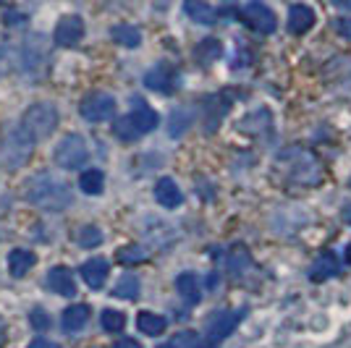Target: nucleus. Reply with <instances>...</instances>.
<instances>
[{"label": "nucleus", "instance_id": "nucleus-12", "mask_svg": "<svg viewBox=\"0 0 351 348\" xmlns=\"http://www.w3.org/2000/svg\"><path fill=\"white\" fill-rule=\"evenodd\" d=\"M47 288L56 290L58 296H73L76 293V280H73V273L69 267H53L47 277H45Z\"/></svg>", "mask_w": 351, "mask_h": 348}, {"label": "nucleus", "instance_id": "nucleus-19", "mask_svg": "<svg viewBox=\"0 0 351 348\" xmlns=\"http://www.w3.org/2000/svg\"><path fill=\"white\" fill-rule=\"evenodd\" d=\"M176 290H178V293H181V299H184V301H189V304H197V301L202 299L199 280H197V275H191V273H181V275L176 277Z\"/></svg>", "mask_w": 351, "mask_h": 348}, {"label": "nucleus", "instance_id": "nucleus-37", "mask_svg": "<svg viewBox=\"0 0 351 348\" xmlns=\"http://www.w3.org/2000/svg\"><path fill=\"white\" fill-rule=\"evenodd\" d=\"M3 340H5V325H3V319H0V346H3Z\"/></svg>", "mask_w": 351, "mask_h": 348}, {"label": "nucleus", "instance_id": "nucleus-33", "mask_svg": "<svg viewBox=\"0 0 351 348\" xmlns=\"http://www.w3.org/2000/svg\"><path fill=\"white\" fill-rule=\"evenodd\" d=\"M336 32L343 37V40H351V18H338L336 21Z\"/></svg>", "mask_w": 351, "mask_h": 348}, {"label": "nucleus", "instance_id": "nucleus-35", "mask_svg": "<svg viewBox=\"0 0 351 348\" xmlns=\"http://www.w3.org/2000/svg\"><path fill=\"white\" fill-rule=\"evenodd\" d=\"M113 348H142V346H139V340H134V338H121Z\"/></svg>", "mask_w": 351, "mask_h": 348}, {"label": "nucleus", "instance_id": "nucleus-22", "mask_svg": "<svg viewBox=\"0 0 351 348\" xmlns=\"http://www.w3.org/2000/svg\"><path fill=\"white\" fill-rule=\"evenodd\" d=\"M110 37L118 45H123V47H136V45L142 42V32L136 29V27H132V24H116L110 29Z\"/></svg>", "mask_w": 351, "mask_h": 348}, {"label": "nucleus", "instance_id": "nucleus-32", "mask_svg": "<svg viewBox=\"0 0 351 348\" xmlns=\"http://www.w3.org/2000/svg\"><path fill=\"white\" fill-rule=\"evenodd\" d=\"M29 325L34 327V330H47V327H50V317L45 314L43 309H32Z\"/></svg>", "mask_w": 351, "mask_h": 348}, {"label": "nucleus", "instance_id": "nucleus-4", "mask_svg": "<svg viewBox=\"0 0 351 348\" xmlns=\"http://www.w3.org/2000/svg\"><path fill=\"white\" fill-rule=\"evenodd\" d=\"M278 165L291 168V171H289V178L299 181V184H317V181H320V165H317L315 155H309V152H304V149L280 152Z\"/></svg>", "mask_w": 351, "mask_h": 348}, {"label": "nucleus", "instance_id": "nucleus-27", "mask_svg": "<svg viewBox=\"0 0 351 348\" xmlns=\"http://www.w3.org/2000/svg\"><path fill=\"white\" fill-rule=\"evenodd\" d=\"M145 260H147V254L139 244H129V247H123L116 251L118 264H136V262H145Z\"/></svg>", "mask_w": 351, "mask_h": 348}, {"label": "nucleus", "instance_id": "nucleus-13", "mask_svg": "<svg viewBox=\"0 0 351 348\" xmlns=\"http://www.w3.org/2000/svg\"><path fill=\"white\" fill-rule=\"evenodd\" d=\"M315 27V11L304 5V3H296L289 11V29L293 34H307L309 29Z\"/></svg>", "mask_w": 351, "mask_h": 348}, {"label": "nucleus", "instance_id": "nucleus-28", "mask_svg": "<svg viewBox=\"0 0 351 348\" xmlns=\"http://www.w3.org/2000/svg\"><path fill=\"white\" fill-rule=\"evenodd\" d=\"M113 131H116V136L121 139V142H134L136 136H142V134L136 131V126L132 123V118L129 116L118 118L116 123H113Z\"/></svg>", "mask_w": 351, "mask_h": 348}, {"label": "nucleus", "instance_id": "nucleus-6", "mask_svg": "<svg viewBox=\"0 0 351 348\" xmlns=\"http://www.w3.org/2000/svg\"><path fill=\"white\" fill-rule=\"evenodd\" d=\"M79 113L89 123H103L116 113V100L108 92H89L87 97L79 105Z\"/></svg>", "mask_w": 351, "mask_h": 348}, {"label": "nucleus", "instance_id": "nucleus-41", "mask_svg": "<svg viewBox=\"0 0 351 348\" xmlns=\"http://www.w3.org/2000/svg\"><path fill=\"white\" fill-rule=\"evenodd\" d=\"M0 53H3V47H0Z\"/></svg>", "mask_w": 351, "mask_h": 348}, {"label": "nucleus", "instance_id": "nucleus-14", "mask_svg": "<svg viewBox=\"0 0 351 348\" xmlns=\"http://www.w3.org/2000/svg\"><path fill=\"white\" fill-rule=\"evenodd\" d=\"M155 199L165 207V210H176L181 204V189L176 186L173 178H160L155 184Z\"/></svg>", "mask_w": 351, "mask_h": 348}, {"label": "nucleus", "instance_id": "nucleus-23", "mask_svg": "<svg viewBox=\"0 0 351 348\" xmlns=\"http://www.w3.org/2000/svg\"><path fill=\"white\" fill-rule=\"evenodd\" d=\"M136 327H139L145 335H162V333H165V327H168V322H165L160 314L142 312V314L136 317Z\"/></svg>", "mask_w": 351, "mask_h": 348}, {"label": "nucleus", "instance_id": "nucleus-17", "mask_svg": "<svg viewBox=\"0 0 351 348\" xmlns=\"http://www.w3.org/2000/svg\"><path fill=\"white\" fill-rule=\"evenodd\" d=\"M89 306L87 304H73L63 312V330L66 333H79L84 325L89 322Z\"/></svg>", "mask_w": 351, "mask_h": 348}, {"label": "nucleus", "instance_id": "nucleus-18", "mask_svg": "<svg viewBox=\"0 0 351 348\" xmlns=\"http://www.w3.org/2000/svg\"><path fill=\"white\" fill-rule=\"evenodd\" d=\"M34 251H27V249H14L11 254H8V270H11V275L14 277H24L29 273L32 267H34Z\"/></svg>", "mask_w": 351, "mask_h": 348}, {"label": "nucleus", "instance_id": "nucleus-36", "mask_svg": "<svg viewBox=\"0 0 351 348\" xmlns=\"http://www.w3.org/2000/svg\"><path fill=\"white\" fill-rule=\"evenodd\" d=\"M338 8H343V11H351V0H333Z\"/></svg>", "mask_w": 351, "mask_h": 348}, {"label": "nucleus", "instance_id": "nucleus-8", "mask_svg": "<svg viewBox=\"0 0 351 348\" xmlns=\"http://www.w3.org/2000/svg\"><path fill=\"white\" fill-rule=\"evenodd\" d=\"M244 319V309H234V312H218L215 317L210 319L205 335V346H218L220 340H226L228 335L234 333V327Z\"/></svg>", "mask_w": 351, "mask_h": 348}, {"label": "nucleus", "instance_id": "nucleus-10", "mask_svg": "<svg viewBox=\"0 0 351 348\" xmlns=\"http://www.w3.org/2000/svg\"><path fill=\"white\" fill-rule=\"evenodd\" d=\"M145 87L152 92H162V95H171L176 89V71L168 63H158L155 69H149L145 76Z\"/></svg>", "mask_w": 351, "mask_h": 348}, {"label": "nucleus", "instance_id": "nucleus-3", "mask_svg": "<svg viewBox=\"0 0 351 348\" xmlns=\"http://www.w3.org/2000/svg\"><path fill=\"white\" fill-rule=\"evenodd\" d=\"M58 108L56 105H50V102H37V105H32L24 110V121H21V126L29 131L32 136H34V142L37 139H47L53 131L58 129Z\"/></svg>", "mask_w": 351, "mask_h": 348}, {"label": "nucleus", "instance_id": "nucleus-29", "mask_svg": "<svg viewBox=\"0 0 351 348\" xmlns=\"http://www.w3.org/2000/svg\"><path fill=\"white\" fill-rule=\"evenodd\" d=\"M100 322H103L105 333H121V330L126 327V317H123L121 312H113V309H105Z\"/></svg>", "mask_w": 351, "mask_h": 348}, {"label": "nucleus", "instance_id": "nucleus-15", "mask_svg": "<svg viewBox=\"0 0 351 348\" xmlns=\"http://www.w3.org/2000/svg\"><path fill=\"white\" fill-rule=\"evenodd\" d=\"M338 275V260L333 251H325V254H320L317 260L312 262V267H309V277L312 280H328V277Z\"/></svg>", "mask_w": 351, "mask_h": 348}, {"label": "nucleus", "instance_id": "nucleus-16", "mask_svg": "<svg viewBox=\"0 0 351 348\" xmlns=\"http://www.w3.org/2000/svg\"><path fill=\"white\" fill-rule=\"evenodd\" d=\"M184 11L189 14L191 21H197V24H215L218 21V14H215V8L205 3V0H186L184 3Z\"/></svg>", "mask_w": 351, "mask_h": 348}, {"label": "nucleus", "instance_id": "nucleus-40", "mask_svg": "<svg viewBox=\"0 0 351 348\" xmlns=\"http://www.w3.org/2000/svg\"><path fill=\"white\" fill-rule=\"evenodd\" d=\"M160 348H171V346H160Z\"/></svg>", "mask_w": 351, "mask_h": 348}, {"label": "nucleus", "instance_id": "nucleus-31", "mask_svg": "<svg viewBox=\"0 0 351 348\" xmlns=\"http://www.w3.org/2000/svg\"><path fill=\"white\" fill-rule=\"evenodd\" d=\"M228 267H231V273H241V270H247L249 267V251L244 247H236L231 251V257H228Z\"/></svg>", "mask_w": 351, "mask_h": 348}, {"label": "nucleus", "instance_id": "nucleus-11", "mask_svg": "<svg viewBox=\"0 0 351 348\" xmlns=\"http://www.w3.org/2000/svg\"><path fill=\"white\" fill-rule=\"evenodd\" d=\"M110 275V264L103 257H95V260H87L82 264V277L92 290H100L105 286V280Z\"/></svg>", "mask_w": 351, "mask_h": 348}, {"label": "nucleus", "instance_id": "nucleus-39", "mask_svg": "<svg viewBox=\"0 0 351 348\" xmlns=\"http://www.w3.org/2000/svg\"><path fill=\"white\" fill-rule=\"evenodd\" d=\"M346 262H349V264H351V244H349V247H346Z\"/></svg>", "mask_w": 351, "mask_h": 348}, {"label": "nucleus", "instance_id": "nucleus-2", "mask_svg": "<svg viewBox=\"0 0 351 348\" xmlns=\"http://www.w3.org/2000/svg\"><path fill=\"white\" fill-rule=\"evenodd\" d=\"M32 149H34V136L24 126H16L5 142L0 147V168L5 171H19L27 160L32 158Z\"/></svg>", "mask_w": 351, "mask_h": 348}, {"label": "nucleus", "instance_id": "nucleus-21", "mask_svg": "<svg viewBox=\"0 0 351 348\" xmlns=\"http://www.w3.org/2000/svg\"><path fill=\"white\" fill-rule=\"evenodd\" d=\"M220 55H223V47H220V42L213 40V37H207V40H202V42L194 47V58H197V63H202V66L215 63Z\"/></svg>", "mask_w": 351, "mask_h": 348}, {"label": "nucleus", "instance_id": "nucleus-5", "mask_svg": "<svg viewBox=\"0 0 351 348\" xmlns=\"http://www.w3.org/2000/svg\"><path fill=\"white\" fill-rule=\"evenodd\" d=\"M87 142L79 134H69V136H63L58 142L53 160L63 171H76V168H82L87 162Z\"/></svg>", "mask_w": 351, "mask_h": 348}, {"label": "nucleus", "instance_id": "nucleus-24", "mask_svg": "<svg viewBox=\"0 0 351 348\" xmlns=\"http://www.w3.org/2000/svg\"><path fill=\"white\" fill-rule=\"evenodd\" d=\"M76 244L84 249H95L103 244V231L97 225H82L76 233Z\"/></svg>", "mask_w": 351, "mask_h": 348}, {"label": "nucleus", "instance_id": "nucleus-25", "mask_svg": "<svg viewBox=\"0 0 351 348\" xmlns=\"http://www.w3.org/2000/svg\"><path fill=\"white\" fill-rule=\"evenodd\" d=\"M79 186L84 194H100L105 186V175L100 171H87V173H82L79 178Z\"/></svg>", "mask_w": 351, "mask_h": 348}, {"label": "nucleus", "instance_id": "nucleus-1", "mask_svg": "<svg viewBox=\"0 0 351 348\" xmlns=\"http://www.w3.org/2000/svg\"><path fill=\"white\" fill-rule=\"evenodd\" d=\"M24 194H27V199L34 207L50 210V212H60V210H66L73 202L71 189L63 181H58V178H53V175L47 173H37L34 178H29Z\"/></svg>", "mask_w": 351, "mask_h": 348}, {"label": "nucleus", "instance_id": "nucleus-38", "mask_svg": "<svg viewBox=\"0 0 351 348\" xmlns=\"http://www.w3.org/2000/svg\"><path fill=\"white\" fill-rule=\"evenodd\" d=\"M343 218H346L351 223V207H346V210H343Z\"/></svg>", "mask_w": 351, "mask_h": 348}, {"label": "nucleus", "instance_id": "nucleus-9", "mask_svg": "<svg viewBox=\"0 0 351 348\" xmlns=\"http://www.w3.org/2000/svg\"><path fill=\"white\" fill-rule=\"evenodd\" d=\"M84 37V21L79 16H66L60 18L58 27H56V42L60 47H73V45L82 42Z\"/></svg>", "mask_w": 351, "mask_h": 348}, {"label": "nucleus", "instance_id": "nucleus-20", "mask_svg": "<svg viewBox=\"0 0 351 348\" xmlns=\"http://www.w3.org/2000/svg\"><path fill=\"white\" fill-rule=\"evenodd\" d=\"M129 118H132V123L136 126L139 134H149V131L158 126V121H160L158 113H155V110H149V108L142 105V102H136V108H134V113Z\"/></svg>", "mask_w": 351, "mask_h": 348}, {"label": "nucleus", "instance_id": "nucleus-26", "mask_svg": "<svg viewBox=\"0 0 351 348\" xmlns=\"http://www.w3.org/2000/svg\"><path fill=\"white\" fill-rule=\"evenodd\" d=\"M116 293L118 299H136L139 296V277L136 275H123L121 280H118V286H116Z\"/></svg>", "mask_w": 351, "mask_h": 348}, {"label": "nucleus", "instance_id": "nucleus-34", "mask_svg": "<svg viewBox=\"0 0 351 348\" xmlns=\"http://www.w3.org/2000/svg\"><path fill=\"white\" fill-rule=\"evenodd\" d=\"M29 348H60L58 343H53V340H45V338H37V340H32Z\"/></svg>", "mask_w": 351, "mask_h": 348}, {"label": "nucleus", "instance_id": "nucleus-7", "mask_svg": "<svg viewBox=\"0 0 351 348\" xmlns=\"http://www.w3.org/2000/svg\"><path fill=\"white\" fill-rule=\"evenodd\" d=\"M241 18H244V24H247L249 29H254L257 34H273L276 27H278L276 14H273L265 3H260V0L247 3V5L241 8Z\"/></svg>", "mask_w": 351, "mask_h": 348}, {"label": "nucleus", "instance_id": "nucleus-30", "mask_svg": "<svg viewBox=\"0 0 351 348\" xmlns=\"http://www.w3.org/2000/svg\"><path fill=\"white\" fill-rule=\"evenodd\" d=\"M171 348H199L205 346L202 343V338L197 333H191V330H181V333H176L173 338H171V343H168Z\"/></svg>", "mask_w": 351, "mask_h": 348}]
</instances>
